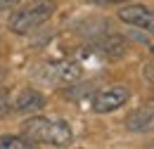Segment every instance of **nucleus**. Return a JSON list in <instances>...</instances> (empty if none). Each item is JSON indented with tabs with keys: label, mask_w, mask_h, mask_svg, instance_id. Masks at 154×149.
Masks as SVG:
<instances>
[{
	"label": "nucleus",
	"mask_w": 154,
	"mask_h": 149,
	"mask_svg": "<svg viewBox=\"0 0 154 149\" xmlns=\"http://www.w3.org/2000/svg\"><path fill=\"white\" fill-rule=\"evenodd\" d=\"M21 137L31 142V147L45 144V147H71L74 132L64 121H50L43 116H31L21 123Z\"/></svg>",
	"instance_id": "1"
},
{
	"label": "nucleus",
	"mask_w": 154,
	"mask_h": 149,
	"mask_svg": "<svg viewBox=\"0 0 154 149\" xmlns=\"http://www.w3.org/2000/svg\"><path fill=\"white\" fill-rule=\"evenodd\" d=\"M52 14H55V2L52 0H38L31 7H24L19 12H14L10 17V21H7V26H10L12 33L24 36V33H31L38 26H43Z\"/></svg>",
	"instance_id": "2"
},
{
	"label": "nucleus",
	"mask_w": 154,
	"mask_h": 149,
	"mask_svg": "<svg viewBox=\"0 0 154 149\" xmlns=\"http://www.w3.org/2000/svg\"><path fill=\"white\" fill-rule=\"evenodd\" d=\"M128 99H131L128 88H123V85H114V88L100 90V93L93 97V109H95L97 114H109V111L121 109Z\"/></svg>",
	"instance_id": "3"
},
{
	"label": "nucleus",
	"mask_w": 154,
	"mask_h": 149,
	"mask_svg": "<svg viewBox=\"0 0 154 149\" xmlns=\"http://www.w3.org/2000/svg\"><path fill=\"white\" fill-rule=\"evenodd\" d=\"M119 19L135 26V29L154 33V10L145 7V5H128V7L119 10Z\"/></svg>",
	"instance_id": "4"
},
{
	"label": "nucleus",
	"mask_w": 154,
	"mask_h": 149,
	"mask_svg": "<svg viewBox=\"0 0 154 149\" xmlns=\"http://www.w3.org/2000/svg\"><path fill=\"white\" fill-rule=\"evenodd\" d=\"M123 126L131 132H152L154 130V107H137L123 118Z\"/></svg>",
	"instance_id": "5"
},
{
	"label": "nucleus",
	"mask_w": 154,
	"mask_h": 149,
	"mask_svg": "<svg viewBox=\"0 0 154 149\" xmlns=\"http://www.w3.org/2000/svg\"><path fill=\"white\" fill-rule=\"evenodd\" d=\"M43 107H45V97L33 88L21 90L17 95V99H14V111H19V114H33V111H40Z\"/></svg>",
	"instance_id": "6"
},
{
	"label": "nucleus",
	"mask_w": 154,
	"mask_h": 149,
	"mask_svg": "<svg viewBox=\"0 0 154 149\" xmlns=\"http://www.w3.org/2000/svg\"><path fill=\"white\" fill-rule=\"evenodd\" d=\"M50 76L57 81V83H74L78 76H81V66L78 64H59V66H50Z\"/></svg>",
	"instance_id": "7"
},
{
	"label": "nucleus",
	"mask_w": 154,
	"mask_h": 149,
	"mask_svg": "<svg viewBox=\"0 0 154 149\" xmlns=\"http://www.w3.org/2000/svg\"><path fill=\"white\" fill-rule=\"evenodd\" d=\"M0 149H31V142L26 137H19V135H2Z\"/></svg>",
	"instance_id": "8"
},
{
	"label": "nucleus",
	"mask_w": 154,
	"mask_h": 149,
	"mask_svg": "<svg viewBox=\"0 0 154 149\" xmlns=\"http://www.w3.org/2000/svg\"><path fill=\"white\" fill-rule=\"evenodd\" d=\"M12 111V102H10V95L5 90H0V118H5L7 114Z\"/></svg>",
	"instance_id": "9"
},
{
	"label": "nucleus",
	"mask_w": 154,
	"mask_h": 149,
	"mask_svg": "<svg viewBox=\"0 0 154 149\" xmlns=\"http://www.w3.org/2000/svg\"><path fill=\"white\" fill-rule=\"evenodd\" d=\"M21 0H0V12H7V10H12V7H17Z\"/></svg>",
	"instance_id": "10"
},
{
	"label": "nucleus",
	"mask_w": 154,
	"mask_h": 149,
	"mask_svg": "<svg viewBox=\"0 0 154 149\" xmlns=\"http://www.w3.org/2000/svg\"><path fill=\"white\" fill-rule=\"evenodd\" d=\"M100 2H109V5H116V2H128V0H100Z\"/></svg>",
	"instance_id": "11"
},
{
	"label": "nucleus",
	"mask_w": 154,
	"mask_h": 149,
	"mask_svg": "<svg viewBox=\"0 0 154 149\" xmlns=\"http://www.w3.org/2000/svg\"><path fill=\"white\" fill-rule=\"evenodd\" d=\"M2 81H5V69L0 66V83H2Z\"/></svg>",
	"instance_id": "12"
},
{
	"label": "nucleus",
	"mask_w": 154,
	"mask_h": 149,
	"mask_svg": "<svg viewBox=\"0 0 154 149\" xmlns=\"http://www.w3.org/2000/svg\"><path fill=\"white\" fill-rule=\"evenodd\" d=\"M152 99H154V90H152Z\"/></svg>",
	"instance_id": "13"
}]
</instances>
